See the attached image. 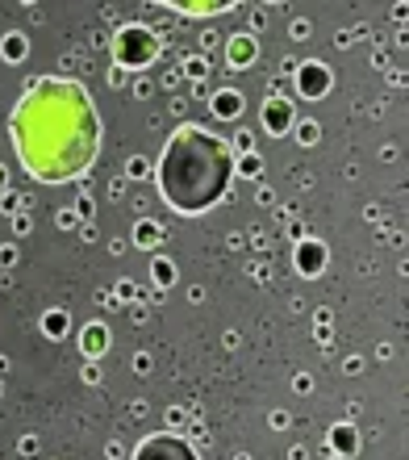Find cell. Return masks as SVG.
I'll list each match as a JSON object with an SVG mask.
<instances>
[{
	"mask_svg": "<svg viewBox=\"0 0 409 460\" xmlns=\"http://www.w3.org/2000/svg\"><path fill=\"white\" fill-rule=\"evenodd\" d=\"M234 55H239V67H247V63H251V42H234Z\"/></svg>",
	"mask_w": 409,
	"mask_h": 460,
	"instance_id": "cell-13",
	"label": "cell"
},
{
	"mask_svg": "<svg viewBox=\"0 0 409 460\" xmlns=\"http://www.w3.org/2000/svg\"><path fill=\"white\" fill-rule=\"evenodd\" d=\"M213 110H217V118H239V113H242V97L234 93V88H226V93L213 101Z\"/></svg>",
	"mask_w": 409,
	"mask_h": 460,
	"instance_id": "cell-8",
	"label": "cell"
},
{
	"mask_svg": "<svg viewBox=\"0 0 409 460\" xmlns=\"http://www.w3.org/2000/svg\"><path fill=\"white\" fill-rule=\"evenodd\" d=\"M171 277H176V272H171V264H155V280H159V285H168Z\"/></svg>",
	"mask_w": 409,
	"mask_h": 460,
	"instance_id": "cell-15",
	"label": "cell"
},
{
	"mask_svg": "<svg viewBox=\"0 0 409 460\" xmlns=\"http://www.w3.org/2000/svg\"><path fill=\"white\" fill-rule=\"evenodd\" d=\"M322 264H326V247L322 243H301L297 247V272H305V277H318L322 272Z\"/></svg>",
	"mask_w": 409,
	"mask_h": 460,
	"instance_id": "cell-7",
	"label": "cell"
},
{
	"mask_svg": "<svg viewBox=\"0 0 409 460\" xmlns=\"http://www.w3.org/2000/svg\"><path fill=\"white\" fill-rule=\"evenodd\" d=\"M134 460H201L196 448L180 436H146L138 448H134Z\"/></svg>",
	"mask_w": 409,
	"mask_h": 460,
	"instance_id": "cell-4",
	"label": "cell"
},
{
	"mask_svg": "<svg viewBox=\"0 0 409 460\" xmlns=\"http://www.w3.org/2000/svg\"><path fill=\"white\" fill-rule=\"evenodd\" d=\"M113 55H117L121 67H146V63L159 55V34L138 22L121 25L117 38H113Z\"/></svg>",
	"mask_w": 409,
	"mask_h": 460,
	"instance_id": "cell-3",
	"label": "cell"
},
{
	"mask_svg": "<svg viewBox=\"0 0 409 460\" xmlns=\"http://www.w3.org/2000/svg\"><path fill=\"white\" fill-rule=\"evenodd\" d=\"M22 50H25L22 34H13V38H4V55H9V63H17V59H22Z\"/></svg>",
	"mask_w": 409,
	"mask_h": 460,
	"instance_id": "cell-11",
	"label": "cell"
},
{
	"mask_svg": "<svg viewBox=\"0 0 409 460\" xmlns=\"http://www.w3.org/2000/svg\"><path fill=\"white\" fill-rule=\"evenodd\" d=\"M42 327H47V335H50V340H63L72 323H67V314H59V310H50V314L42 318Z\"/></svg>",
	"mask_w": 409,
	"mask_h": 460,
	"instance_id": "cell-9",
	"label": "cell"
},
{
	"mask_svg": "<svg viewBox=\"0 0 409 460\" xmlns=\"http://www.w3.org/2000/svg\"><path fill=\"white\" fill-rule=\"evenodd\" d=\"M335 444L343 452H351V448H355V431H351V427H338V431H335Z\"/></svg>",
	"mask_w": 409,
	"mask_h": 460,
	"instance_id": "cell-12",
	"label": "cell"
},
{
	"mask_svg": "<svg viewBox=\"0 0 409 460\" xmlns=\"http://www.w3.org/2000/svg\"><path fill=\"white\" fill-rule=\"evenodd\" d=\"M159 239V226L155 222H143V230H138V243H155Z\"/></svg>",
	"mask_w": 409,
	"mask_h": 460,
	"instance_id": "cell-14",
	"label": "cell"
},
{
	"mask_svg": "<svg viewBox=\"0 0 409 460\" xmlns=\"http://www.w3.org/2000/svg\"><path fill=\"white\" fill-rule=\"evenodd\" d=\"M264 126L267 134H284L292 126V105L284 97H267L264 101Z\"/></svg>",
	"mask_w": 409,
	"mask_h": 460,
	"instance_id": "cell-6",
	"label": "cell"
},
{
	"mask_svg": "<svg viewBox=\"0 0 409 460\" xmlns=\"http://www.w3.org/2000/svg\"><path fill=\"white\" fill-rule=\"evenodd\" d=\"M297 93L309 101L326 97V93H330V67H322V63H301V67H297Z\"/></svg>",
	"mask_w": 409,
	"mask_h": 460,
	"instance_id": "cell-5",
	"label": "cell"
},
{
	"mask_svg": "<svg viewBox=\"0 0 409 460\" xmlns=\"http://www.w3.org/2000/svg\"><path fill=\"white\" fill-rule=\"evenodd\" d=\"M234 146L222 134L204 130V126H176L159 155L155 181L159 193L176 214H209L213 206H222L234 181Z\"/></svg>",
	"mask_w": 409,
	"mask_h": 460,
	"instance_id": "cell-2",
	"label": "cell"
},
{
	"mask_svg": "<svg viewBox=\"0 0 409 460\" xmlns=\"http://www.w3.org/2000/svg\"><path fill=\"white\" fill-rule=\"evenodd\" d=\"M9 134L22 168L42 184H67L84 176L100 146V113L88 88L67 75H42L25 88L9 118Z\"/></svg>",
	"mask_w": 409,
	"mask_h": 460,
	"instance_id": "cell-1",
	"label": "cell"
},
{
	"mask_svg": "<svg viewBox=\"0 0 409 460\" xmlns=\"http://www.w3.org/2000/svg\"><path fill=\"white\" fill-rule=\"evenodd\" d=\"M109 348V335H105V327H92V331H88V335H84V351H88V356H100V351H105Z\"/></svg>",
	"mask_w": 409,
	"mask_h": 460,
	"instance_id": "cell-10",
	"label": "cell"
}]
</instances>
